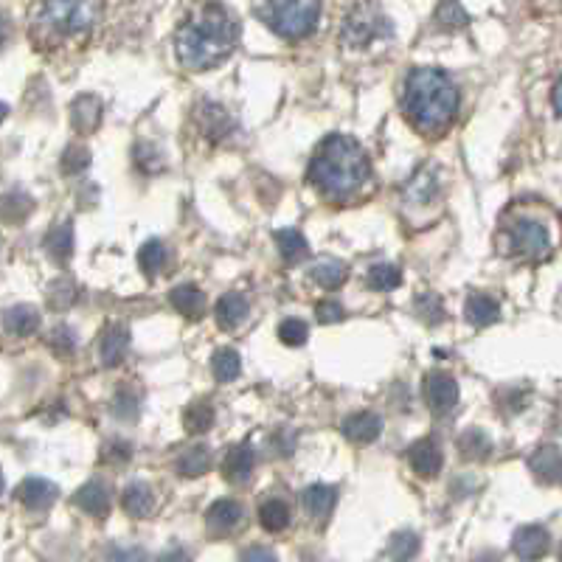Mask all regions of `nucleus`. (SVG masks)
I'll return each mask as SVG.
<instances>
[{"instance_id":"nucleus-1","label":"nucleus","mask_w":562,"mask_h":562,"mask_svg":"<svg viewBox=\"0 0 562 562\" xmlns=\"http://www.w3.org/2000/svg\"><path fill=\"white\" fill-rule=\"evenodd\" d=\"M239 40V20L220 0L203 3L183 20L175 37V51L183 68L189 71H208L220 65Z\"/></svg>"},{"instance_id":"nucleus-2","label":"nucleus","mask_w":562,"mask_h":562,"mask_svg":"<svg viewBox=\"0 0 562 562\" xmlns=\"http://www.w3.org/2000/svg\"><path fill=\"white\" fill-rule=\"evenodd\" d=\"M402 107L419 133L439 135L456 119L459 90L439 68H416L405 79Z\"/></svg>"},{"instance_id":"nucleus-3","label":"nucleus","mask_w":562,"mask_h":562,"mask_svg":"<svg viewBox=\"0 0 562 562\" xmlns=\"http://www.w3.org/2000/svg\"><path fill=\"white\" fill-rule=\"evenodd\" d=\"M369 175V158L349 135H329L312 155L310 180L326 197L341 200L355 194L369 180Z\"/></svg>"},{"instance_id":"nucleus-4","label":"nucleus","mask_w":562,"mask_h":562,"mask_svg":"<svg viewBox=\"0 0 562 562\" xmlns=\"http://www.w3.org/2000/svg\"><path fill=\"white\" fill-rule=\"evenodd\" d=\"M96 15V0H40L31 17V34L40 45L71 43L93 29Z\"/></svg>"},{"instance_id":"nucleus-5","label":"nucleus","mask_w":562,"mask_h":562,"mask_svg":"<svg viewBox=\"0 0 562 562\" xmlns=\"http://www.w3.org/2000/svg\"><path fill=\"white\" fill-rule=\"evenodd\" d=\"M253 15L284 40H301L318 26L321 0H253Z\"/></svg>"},{"instance_id":"nucleus-6","label":"nucleus","mask_w":562,"mask_h":562,"mask_svg":"<svg viewBox=\"0 0 562 562\" xmlns=\"http://www.w3.org/2000/svg\"><path fill=\"white\" fill-rule=\"evenodd\" d=\"M341 37L349 48H369L391 37V20L374 3H357L343 20Z\"/></svg>"},{"instance_id":"nucleus-7","label":"nucleus","mask_w":562,"mask_h":562,"mask_svg":"<svg viewBox=\"0 0 562 562\" xmlns=\"http://www.w3.org/2000/svg\"><path fill=\"white\" fill-rule=\"evenodd\" d=\"M509 245H512V253H518L523 259H540L551 251V234L540 220L518 217V222L509 228Z\"/></svg>"},{"instance_id":"nucleus-8","label":"nucleus","mask_w":562,"mask_h":562,"mask_svg":"<svg viewBox=\"0 0 562 562\" xmlns=\"http://www.w3.org/2000/svg\"><path fill=\"white\" fill-rule=\"evenodd\" d=\"M425 402L433 414H447L459 402V383L444 374V371H430L425 377Z\"/></svg>"},{"instance_id":"nucleus-9","label":"nucleus","mask_w":562,"mask_h":562,"mask_svg":"<svg viewBox=\"0 0 562 562\" xmlns=\"http://www.w3.org/2000/svg\"><path fill=\"white\" fill-rule=\"evenodd\" d=\"M529 470L534 473V478L540 484L548 487H560L562 484V450L554 444H546L540 450H534L532 459H529Z\"/></svg>"},{"instance_id":"nucleus-10","label":"nucleus","mask_w":562,"mask_h":562,"mask_svg":"<svg viewBox=\"0 0 562 562\" xmlns=\"http://www.w3.org/2000/svg\"><path fill=\"white\" fill-rule=\"evenodd\" d=\"M242 520H245V509H242V503L231 501V498L214 501L206 512L208 532L214 534H231L234 529H239Z\"/></svg>"},{"instance_id":"nucleus-11","label":"nucleus","mask_w":562,"mask_h":562,"mask_svg":"<svg viewBox=\"0 0 562 562\" xmlns=\"http://www.w3.org/2000/svg\"><path fill=\"white\" fill-rule=\"evenodd\" d=\"M551 546V534L546 526H520L512 537V548L520 560H540Z\"/></svg>"},{"instance_id":"nucleus-12","label":"nucleus","mask_w":562,"mask_h":562,"mask_svg":"<svg viewBox=\"0 0 562 562\" xmlns=\"http://www.w3.org/2000/svg\"><path fill=\"white\" fill-rule=\"evenodd\" d=\"M343 436L355 444H371L380 433H383V419L374 414V411H360L343 419Z\"/></svg>"},{"instance_id":"nucleus-13","label":"nucleus","mask_w":562,"mask_h":562,"mask_svg":"<svg viewBox=\"0 0 562 562\" xmlns=\"http://www.w3.org/2000/svg\"><path fill=\"white\" fill-rule=\"evenodd\" d=\"M57 495H60V489L54 487L51 481H45V478H26L20 487H17V498L20 503L31 509V512H43L48 509L51 503L57 501Z\"/></svg>"},{"instance_id":"nucleus-14","label":"nucleus","mask_w":562,"mask_h":562,"mask_svg":"<svg viewBox=\"0 0 562 562\" xmlns=\"http://www.w3.org/2000/svg\"><path fill=\"white\" fill-rule=\"evenodd\" d=\"M197 121H200V130H203V135H208L211 141H222V138H228L231 130H234V119H231V113L214 102H206L203 107H200V116H197Z\"/></svg>"},{"instance_id":"nucleus-15","label":"nucleus","mask_w":562,"mask_h":562,"mask_svg":"<svg viewBox=\"0 0 562 562\" xmlns=\"http://www.w3.org/2000/svg\"><path fill=\"white\" fill-rule=\"evenodd\" d=\"M74 503L85 515L102 520L107 518V512H110V489L104 487L102 481H88V484L74 495Z\"/></svg>"},{"instance_id":"nucleus-16","label":"nucleus","mask_w":562,"mask_h":562,"mask_svg":"<svg viewBox=\"0 0 562 562\" xmlns=\"http://www.w3.org/2000/svg\"><path fill=\"white\" fill-rule=\"evenodd\" d=\"M253 464H256V456H253L251 444H237V447L228 450V456L222 461V475L231 484H245L251 478Z\"/></svg>"},{"instance_id":"nucleus-17","label":"nucleus","mask_w":562,"mask_h":562,"mask_svg":"<svg viewBox=\"0 0 562 562\" xmlns=\"http://www.w3.org/2000/svg\"><path fill=\"white\" fill-rule=\"evenodd\" d=\"M408 461H411V467H414L416 473L425 475V478H433V475H439V470H442V450H439V444L433 442V439H422V442L408 447Z\"/></svg>"},{"instance_id":"nucleus-18","label":"nucleus","mask_w":562,"mask_h":562,"mask_svg":"<svg viewBox=\"0 0 562 562\" xmlns=\"http://www.w3.org/2000/svg\"><path fill=\"white\" fill-rule=\"evenodd\" d=\"M43 248L57 265H68L71 253H74V225L71 222H60L54 225L43 239Z\"/></svg>"},{"instance_id":"nucleus-19","label":"nucleus","mask_w":562,"mask_h":562,"mask_svg":"<svg viewBox=\"0 0 562 562\" xmlns=\"http://www.w3.org/2000/svg\"><path fill=\"white\" fill-rule=\"evenodd\" d=\"M102 121V102L96 96H79L74 104H71V124H74L76 133H93Z\"/></svg>"},{"instance_id":"nucleus-20","label":"nucleus","mask_w":562,"mask_h":562,"mask_svg":"<svg viewBox=\"0 0 562 562\" xmlns=\"http://www.w3.org/2000/svg\"><path fill=\"white\" fill-rule=\"evenodd\" d=\"M3 326L12 338H29L40 329V312L34 307H26V304H17V307H9L6 315H3Z\"/></svg>"},{"instance_id":"nucleus-21","label":"nucleus","mask_w":562,"mask_h":562,"mask_svg":"<svg viewBox=\"0 0 562 562\" xmlns=\"http://www.w3.org/2000/svg\"><path fill=\"white\" fill-rule=\"evenodd\" d=\"M301 503L307 509V515L315 520H326L332 515L335 503H338V489L326 487V484H315V487L304 489L301 495Z\"/></svg>"},{"instance_id":"nucleus-22","label":"nucleus","mask_w":562,"mask_h":562,"mask_svg":"<svg viewBox=\"0 0 562 562\" xmlns=\"http://www.w3.org/2000/svg\"><path fill=\"white\" fill-rule=\"evenodd\" d=\"M121 506H124V512L130 518H147V515H152V509H155V492L144 481H135V484L124 489Z\"/></svg>"},{"instance_id":"nucleus-23","label":"nucleus","mask_w":562,"mask_h":562,"mask_svg":"<svg viewBox=\"0 0 562 562\" xmlns=\"http://www.w3.org/2000/svg\"><path fill=\"white\" fill-rule=\"evenodd\" d=\"M169 301H172V307H175L180 315H186L189 321L203 318V312H206V296H203L194 284H180V287H175V290L169 293Z\"/></svg>"},{"instance_id":"nucleus-24","label":"nucleus","mask_w":562,"mask_h":562,"mask_svg":"<svg viewBox=\"0 0 562 562\" xmlns=\"http://www.w3.org/2000/svg\"><path fill=\"white\" fill-rule=\"evenodd\" d=\"M130 352V332L124 326H110L102 338V363L104 366H119Z\"/></svg>"},{"instance_id":"nucleus-25","label":"nucleus","mask_w":562,"mask_h":562,"mask_svg":"<svg viewBox=\"0 0 562 562\" xmlns=\"http://www.w3.org/2000/svg\"><path fill=\"white\" fill-rule=\"evenodd\" d=\"M464 315H467V321H470L473 326H489L498 321L501 307H498V301H495V298L473 293V296L467 298V304H464Z\"/></svg>"},{"instance_id":"nucleus-26","label":"nucleus","mask_w":562,"mask_h":562,"mask_svg":"<svg viewBox=\"0 0 562 562\" xmlns=\"http://www.w3.org/2000/svg\"><path fill=\"white\" fill-rule=\"evenodd\" d=\"M276 245H279L281 259H284L287 265H296V262H301V259L310 253L307 239H304V234L296 231V228H281V231H276Z\"/></svg>"},{"instance_id":"nucleus-27","label":"nucleus","mask_w":562,"mask_h":562,"mask_svg":"<svg viewBox=\"0 0 562 562\" xmlns=\"http://www.w3.org/2000/svg\"><path fill=\"white\" fill-rule=\"evenodd\" d=\"M110 411H113V416L121 419V422H135L138 414H141V394H138L130 383H121L119 391L113 394Z\"/></svg>"},{"instance_id":"nucleus-28","label":"nucleus","mask_w":562,"mask_h":562,"mask_svg":"<svg viewBox=\"0 0 562 562\" xmlns=\"http://www.w3.org/2000/svg\"><path fill=\"white\" fill-rule=\"evenodd\" d=\"M310 279L318 287H324V290H338L343 281H346V265L338 262V259H318L310 267Z\"/></svg>"},{"instance_id":"nucleus-29","label":"nucleus","mask_w":562,"mask_h":562,"mask_svg":"<svg viewBox=\"0 0 562 562\" xmlns=\"http://www.w3.org/2000/svg\"><path fill=\"white\" fill-rule=\"evenodd\" d=\"M248 315V301L239 296V293H228L217 301V324L222 329H234L245 321Z\"/></svg>"},{"instance_id":"nucleus-30","label":"nucleus","mask_w":562,"mask_h":562,"mask_svg":"<svg viewBox=\"0 0 562 562\" xmlns=\"http://www.w3.org/2000/svg\"><path fill=\"white\" fill-rule=\"evenodd\" d=\"M459 453L464 459L484 461L492 453V442L481 428H467L459 436Z\"/></svg>"},{"instance_id":"nucleus-31","label":"nucleus","mask_w":562,"mask_h":562,"mask_svg":"<svg viewBox=\"0 0 562 562\" xmlns=\"http://www.w3.org/2000/svg\"><path fill=\"white\" fill-rule=\"evenodd\" d=\"M208 467H211V450L206 444H194L178 459V473L183 478H197L206 473Z\"/></svg>"},{"instance_id":"nucleus-32","label":"nucleus","mask_w":562,"mask_h":562,"mask_svg":"<svg viewBox=\"0 0 562 562\" xmlns=\"http://www.w3.org/2000/svg\"><path fill=\"white\" fill-rule=\"evenodd\" d=\"M259 520L267 532H284L287 523H290V506L279 498H270L259 506Z\"/></svg>"},{"instance_id":"nucleus-33","label":"nucleus","mask_w":562,"mask_h":562,"mask_svg":"<svg viewBox=\"0 0 562 562\" xmlns=\"http://www.w3.org/2000/svg\"><path fill=\"white\" fill-rule=\"evenodd\" d=\"M211 371H214L217 383H231V380H237L239 371H242V360H239L234 349H220L211 357Z\"/></svg>"},{"instance_id":"nucleus-34","label":"nucleus","mask_w":562,"mask_h":562,"mask_svg":"<svg viewBox=\"0 0 562 562\" xmlns=\"http://www.w3.org/2000/svg\"><path fill=\"white\" fill-rule=\"evenodd\" d=\"M436 192H439V183H436V178H433V169H419L416 172V178L408 183V189H405V194L414 200V203H419V206H425L428 200H433L436 197Z\"/></svg>"},{"instance_id":"nucleus-35","label":"nucleus","mask_w":562,"mask_h":562,"mask_svg":"<svg viewBox=\"0 0 562 562\" xmlns=\"http://www.w3.org/2000/svg\"><path fill=\"white\" fill-rule=\"evenodd\" d=\"M183 425L194 436L211 430V425H214V408H211V402H192L186 408V414H183Z\"/></svg>"},{"instance_id":"nucleus-36","label":"nucleus","mask_w":562,"mask_h":562,"mask_svg":"<svg viewBox=\"0 0 562 562\" xmlns=\"http://www.w3.org/2000/svg\"><path fill=\"white\" fill-rule=\"evenodd\" d=\"M138 265H141V270H144L147 276L161 273L163 265H166V248H163V242H158V239L144 242L141 251H138Z\"/></svg>"},{"instance_id":"nucleus-37","label":"nucleus","mask_w":562,"mask_h":562,"mask_svg":"<svg viewBox=\"0 0 562 562\" xmlns=\"http://www.w3.org/2000/svg\"><path fill=\"white\" fill-rule=\"evenodd\" d=\"M419 551V537L414 532H397L385 548V557L391 560H411Z\"/></svg>"},{"instance_id":"nucleus-38","label":"nucleus","mask_w":562,"mask_h":562,"mask_svg":"<svg viewBox=\"0 0 562 562\" xmlns=\"http://www.w3.org/2000/svg\"><path fill=\"white\" fill-rule=\"evenodd\" d=\"M400 284H402L400 267L374 265L369 270V287H371V290H383V293H388V290H397Z\"/></svg>"},{"instance_id":"nucleus-39","label":"nucleus","mask_w":562,"mask_h":562,"mask_svg":"<svg viewBox=\"0 0 562 562\" xmlns=\"http://www.w3.org/2000/svg\"><path fill=\"white\" fill-rule=\"evenodd\" d=\"M436 23L442 26L444 31H456V29H464L467 23H470V15L461 9L456 0H444L442 6H439V12H436Z\"/></svg>"},{"instance_id":"nucleus-40","label":"nucleus","mask_w":562,"mask_h":562,"mask_svg":"<svg viewBox=\"0 0 562 562\" xmlns=\"http://www.w3.org/2000/svg\"><path fill=\"white\" fill-rule=\"evenodd\" d=\"M31 208H34V203H31L29 194L23 192H9L6 197H3V220L6 222H20L23 217H29Z\"/></svg>"},{"instance_id":"nucleus-41","label":"nucleus","mask_w":562,"mask_h":562,"mask_svg":"<svg viewBox=\"0 0 562 562\" xmlns=\"http://www.w3.org/2000/svg\"><path fill=\"white\" fill-rule=\"evenodd\" d=\"M76 301V287L74 281L68 279H57L48 284V304L54 310H68Z\"/></svg>"},{"instance_id":"nucleus-42","label":"nucleus","mask_w":562,"mask_h":562,"mask_svg":"<svg viewBox=\"0 0 562 562\" xmlns=\"http://www.w3.org/2000/svg\"><path fill=\"white\" fill-rule=\"evenodd\" d=\"M310 338V326L304 324L301 318H287V321H281L279 326V341L287 343V346H301V343H307Z\"/></svg>"},{"instance_id":"nucleus-43","label":"nucleus","mask_w":562,"mask_h":562,"mask_svg":"<svg viewBox=\"0 0 562 562\" xmlns=\"http://www.w3.org/2000/svg\"><path fill=\"white\" fill-rule=\"evenodd\" d=\"M90 163V152L82 144H71V147L62 152V172L65 175H79L85 172Z\"/></svg>"},{"instance_id":"nucleus-44","label":"nucleus","mask_w":562,"mask_h":562,"mask_svg":"<svg viewBox=\"0 0 562 562\" xmlns=\"http://www.w3.org/2000/svg\"><path fill=\"white\" fill-rule=\"evenodd\" d=\"M48 346H51V352H54V355H60V357L74 355V349H76L74 329H68V326H57V329L48 335Z\"/></svg>"},{"instance_id":"nucleus-45","label":"nucleus","mask_w":562,"mask_h":562,"mask_svg":"<svg viewBox=\"0 0 562 562\" xmlns=\"http://www.w3.org/2000/svg\"><path fill=\"white\" fill-rule=\"evenodd\" d=\"M416 315H419L422 321H428L430 326L442 324L444 310H442V301H439V296H433V293L419 296V301H416Z\"/></svg>"},{"instance_id":"nucleus-46","label":"nucleus","mask_w":562,"mask_h":562,"mask_svg":"<svg viewBox=\"0 0 562 562\" xmlns=\"http://www.w3.org/2000/svg\"><path fill=\"white\" fill-rule=\"evenodd\" d=\"M267 444L276 450V456H290L293 453V447H296V433L287 428H279L270 439H267Z\"/></svg>"},{"instance_id":"nucleus-47","label":"nucleus","mask_w":562,"mask_h":562,"mask_svg":"<svg viewBox=\"0 0 562 562\" xmlns=\"http://www.w3.org/2000/svg\"><path fill=\"white\" fill-rule=\"evenodd\" d=\"M315 318H318L321 324H335V321H341L343 318V307L338 301H321V304L315 307Z\"/></svg>"},{"instance_id":"nucleus-48","label":"nucleus","mask_w":562,"mask_h":562,"mask_svg":"<svg viewBox=\"0 0 562 562\" xmlns=\"http://www.w3.org/2000/svg\"><path fill=\"white\" fill-rule=\"evenodd\" d=\"M130 453H133L130 442H113L104 447V461L107 464H124V461H130Z\"/></svg>"},{"instance_id":"nucleus-49","label":"nucleus","mask_w":562,"mask_h":562,"mask_svg":"<svg viewBox=\"0 0 562 562\" xmlns=\"http://www.w3.org/2000/svg\"><path fill=\"white\" fill-rule=\"evenodd\" d=\"M245 560H273L276 554L270 551V548H259V546H253V548H248L245 554H242Z\"/></svg>"},{"instance_id":"nucleus-50","label":"nucleus","mask_w":562,"mask_h":562,"mask_svg":"<svg viewBox=\"0 0 562 562\" xmlns=\"http://www.w3.org/2000/svg\"><path fill=\"white\" fill-rule=\"evenodd\" d=\"M554 107H557V113L562 116V82L554 88Z\"/></svg>"},{"instance_id":"nucleus-51","label":"nucleus","mask_w":562,"mask_h":562,"mask_svg":"<svg viewBox=\"0 0 562 562\" xmlns=\"http://www.w3.org/2000/svg\"><path fill=\"white\" fill-rule=\"evenodd\" d=\"M560 557H562V551H560Z\"/></svg>"}]
</instances>
